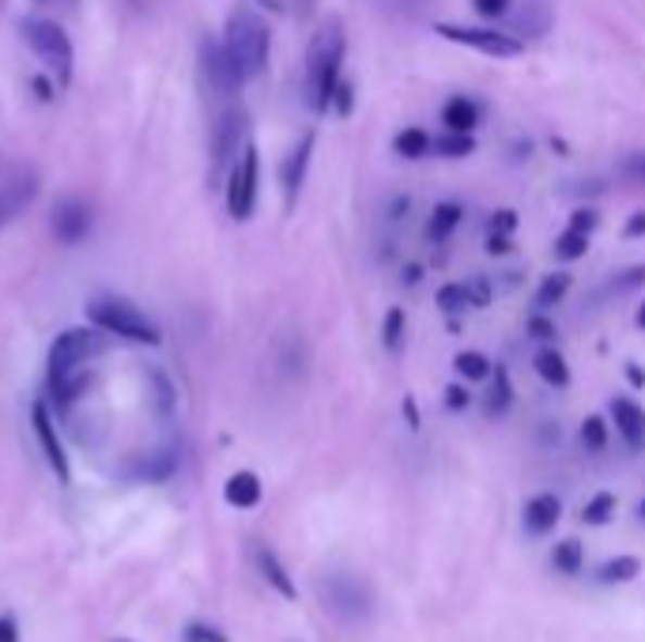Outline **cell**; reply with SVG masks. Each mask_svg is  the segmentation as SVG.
<instances>
[{
	"mask_svg": "<svg viewBox=\"0 0 645 642\" xmlns=\"http://www.w3.org/2000/svg\"><path fill=\"white\" fill-rule=\"evenodd\" d=\"M638 514H642V518H645V503H642V506H638Z\"/></svg>",
	"mask_w": 645,
	"mask_h": 642,
	"instance_id": "50",
	"label": "cell"
},
{
	"mask_svg": "<svg viewBox=\"0 0 645 642\" xmlns=\"http://www.w3.org/2000/svg\"><path fill=\"white\" fill-rule=\"evenodd\" d=\"M223 495H227V503L238 506V511H253V506L261 503L257 473H235V477L227 480V488H223Z\"/></svg>",
	"mask_w": 645,
	"mask_h": 642,
	"instance_id": "19",
	"label": "cell"
},
{
	"mask_svg": "<svg viewBox=\"0 0 645 642\" xmlns=\"http://www.w3.org/2000/svg\"><path fill=\"white\" fill-rule=\"evenodd\" d=\"M611 514H616V495H611V491H596L585 503V511H581V521H585V526H604Z\"/></svg>",
	"mask_w": 645,
	"mask_h": 642,
	"instance_id": "24",
	"label": "cell"
},
{
	"mask_svg": "<svg viewBox=\"0 0 645 642\" xmlns=\"http://www.w3.org/2000/svg\"><path fill=\"white\" fill-rule=\"evenodd\" d=\"M30 419H35V435H38V442H42L46 462L53 465V473H58L61 480H68V457H65V446H61V439H58V427H53V419H50V408L38 401L35 408H30Z\"/></svg>",
	"mask_w": 645,
	"mask_h": 642,
	"instance_id": "13",
	"label": "cell"
},
{
	"mask_svg": "<svg viewBox=\"0 0 645 642\" xmlns=\"http://www.w3.org/2000/svg\"><path fill=\"white\" fill-rule=\"evenodd\" d=\"M0 642H20V631H15L12 620H0Z\"/></svg>",
	"mask_w": 645,
	"mask_h": 642,
	"instance_id": "45",
	"label": "cell"
},
{
	"mask_svg": "<svg viewBox=\"0 0 645 642\" xmlns=\"http://www.w3.org/2000/svg\"><path fill=\"white\" fill-rule=\"evenodd\" d=\"M638 329H645V303L638 306Z\"/></svg>",
	"mask_w": 645,
	"mask_h": 642,
	"instance_id": "48",
	"label": "cell"
},
{
	"mask_svg": "<svg viewBox=\"0 0 645 642\" xmlns=\"http://www.w3.org/2000/svg\"><path fill=\"white\" fill-rule=\"evenodd\" d=\"M460 216H465V209H460V204H453V201L438 204L434 216H430V224H427V239L430 242H445L453 235V227L460 224Z\"/></svg>",
	"mask_w": 645,
	"mask_h": 642,
	"instance_id": "20",
	"label": "cell"
},
{
	"mask_svg": "<svg viewBox=\"0 0 645 642\" xmlns=\"http://www.w3.org/2000/svg\"><path fill=\"white\" fill-rule=\"evenodd\" d=\"M627 378H631V386H645V370L638 363H627Z\"/></svg>",
	"mask_w": 645,
	"mask_h": 642,
	"instance_id": "46",
	"label": "cell"
},
{
	"mask_svg": "<svg viewBox=\"0 0 645 642\" xmlns=\"http://www.w3.org/2000/svg\"><path fill=\"white\" fill-rule=\"evenodd\" d=\"M442 125L450 133H472L476 125H480V106H476L468 95H453L442 110Z\"/></svg>",
	"mask_w": 645,
	"mask_h": 642,
	"instance_id": "18",
	"label": "cell"
},
{
	"mask_svg": "<svg viewBox=\"0 0 645 642\" xmlns=\"http://www.w3.org/2000/svg\"><path fill=\"white\" fill-rule=\"evenodd\" d=\"M611 416H616V427L634 450L645 442V412L634 404L631 398H616L611 401Z\"/></svg>",
	"mask_w": 645,
	"mask_h": 642,
	"instance_id": "16",
	"label": "cell"
},
{
	"mask_svg": "<svg viewBox=\"0 0 645 642\" xmlns=\"http://www.w3.org/2000/svg\"><path fill=\"white\" fill-rule=\"evenodd\" d=\"M35 197H38V174L20 163L8 166L0 174V227H8L15 216H23Z\"/></svg>",
	"mask_w": 645,
	"mask_h": 642,
	"instance_id": "9",
	"label": "cell"
},
{
	"mask_svg": "<svg viewBox=\"0 0 645 642\" xmlns=\"http://www.w3.org/2000/svg\"><path fill=\"white\" fill-rule=\"evenodd\" d=\"M87 231H91V209L84 201H76V197L61 201L58 212H53V235L65 246H76L87 239Z\"/></svg>",
	"mask_w": 645,
	"mask_h": 642,
	"instance_id": "12",
	"label": "cell"
},
{
	"mask_svg": "<svg viewBox=\"0 0 645 642\" xmlns=\"http://www.w3.org/2000/svg\"><path fill=\"white\" fill-rule=\"evenodd\" d=\"M559 518H562V503L552 491L532 495L529 503H524V526H529V533H536V537L552 533V529L559 526Z\"/></svg>",
	"mask_w": 645,
	"mask_h": 642,
	"instance_id": "14",
	"label": "cell"
},
{
	"mask_svg": "<svg viewBox=\"0 0 645 642\" xmlns=\"http://www.w3.org/2000/svg\"><path fill=\"white\" fill-rule=\"evenodd\" d=\"M23 38H27V46L35 50V58L58 76V84L68 87L76 53H72V42H68L65 30H61L53 20H27L23 23Z\"/></svg>",
	"mask_w": 645,
	"mask_h": 642,
	"instance_id": "5",
	"label": "cell"
},
{
	"mask_svg": "<svg viewBox=\"0 0 645 642\" xmlns=\"http://www.w3.org/2000/svg\"><path fill=\"white\" fill-rule=\"evenodd\" d=\"M642 575V559L638 556H616V559H608L600 567V582H634V578Z\"/></svg>",
	"mask_w": 645,
	"mask_h": 642,
	"instance_id": "23",
	"label": "cell"
},
{
	"mask_svg": "<svg viewBox=\"0 0 645 642\" xmlns=\"http://www.w3.org/2000/svg\"><path fill=\"white\" fill-rule=\"evenodd\" d=\"M506 250H509L506 235H488V253H506Z\"/></svg>",
	"mask_w": 645,
	"mask_h": 642,
	"instance_id": "44",
	"label": "cell"
},
{
	"mask_svg": "<svg viewBox=\"0 0 645 642\" xmlns=\"http://www.w3.org/2000/svg\"><path fill=\"white\" fill-rule=\"evenodd\" d=\"M393 148H396V155H404V160H423L430 152V137L423 129H404L401 137L393 140Z\"/></svg>",
	"mask_w": 645,
	"mask_h": 642,
	"instance_id": "26",
	"label": "cell"
},
{
	"mask_svg": "<svg viewBox=\"0 0 645 642\" xmlns=\"http://www.w3.org/2000/svg\"><path fill=\"white\" fill-rule=\"evenodd\" d=\"M642 284H645V265H634V268H627L619 280H611L608 291H611V295H627V291L642 288Z\"/></svg>",
	"mask_w": 645,
	"mask_h": 642,
	"instance_id": "32",
	"label": "cell"
},
{
	"mask_svg": "<svg viewBox=\"0 0 645 642\" xmlns=\"http://www.w3.org/2000/svg\"><path fill=\"white\" fill-rule=\"evenodd\" d=\"M623 235H627V239H642V235H645V212H634V216L627 219Z\"/></svg>",
	"mask_w": 645,
	"mask_h": 642,
	"instance_id": "43",
	"label": "cell"
},
{
	"mask_svg": "<svg viewBox=\"0 0 645 642\" xmlns=\"http://www.w3.org/2000/svg\"><path fill=\"white\" fill-rule=\"evenodd\" d=\"M321 601H325V608H329V613L337 616V620H344V624L366 620V616H370V605H374L370 586H366L363 578H355V575L321 578Z\"/></svg>",
	"mask_w": 645,
	"mask_h": 642,
	"instance_id": "7",
	"label": "cell"
},
{
	"mask_svg": "<svg viewBox=\"0 0 645 642\" xmlns=\"http://www.w3.org/2000/svg\"><path fill=\"white\" fill-rule=\"evenodd\" d=\"M552 563L562 570V575H578L581 570V563H585V549H581V541H562V544H555V552H552Z\"/></svg>",
	"mask_w": 645,
	"mask_h": 642,
	"instance_id": "25",
	"label": "cell"
},
{
	"mask_svg": "<svg viewBox=\"0 0 645 642\" xmlns=\"http://www.w3.org/2000/svg\"><path fill=\"white\" fill-rule=\"evenodd\" d=\"M253 559H257V570H261V575H265V582L273 586L276 593H283L287 601L299 597V590H294L291 575H287V570H283V563L276 559V552H273V549H265V544H257V549H253Z\"/></svg>",
	"mask_w": 645,
	"mask_h": 642,
	"instance_id": "17",
	"label": "cell"
},
{
	"mask_svg": "<svg viewBox=\"0 0 645 642\" xmlns=\"http://www.w3.org/2000/svg\"><path fill=\"white\" fill-rule=\"evenodd\" d=\"M536 375L544 378V382L552 386H570V367L567 360H562V352H555V348H544V352L536 355Z\"/></svg>",
	"mask_w": 645,
	"mask_h": 642,
	"instance_id": "21",
	"label": "cell"
},
{
	"mask_svg": "<svg viewBox=\"0 0 645 642\" xmlns=\"http://www.w3.org/2000/svg\"><path fill=\"white\" fill-rule=\"evenodd\" d=\"M430 148H434L438 155H445V160H465V155L476 152V140H472V133H445V137L430 140Z\"/></svg>",
	"mask_w": 645,
	"mask_h": 642,
	"instance_id": "22",
	"label": "cell"
},
{
	"mask_svg": "<svg viewBox=\"0 0 645 642\" xmlns=\"http://www.w3.org/2000/svg\"><path fill=\"white\" fill-rule=\"evenodd\" d=\"M472 4H476V12H480V15H488V20H498V15H506L509 0H472Z\"/></svg>",
	"mask_w": 645,
	"mask_h": 642,
	"instance_id": "38",
	"label": "cell"
},
{
	"mask_svg": "<svg viewBox=\"0 0 645 642\" xmlns=\"http://www.w3.org/2000/svg\"><path fill=\"white\" fill-rule=\"evenodd\" d=\"M529 332H532V340H552L555 322H547L544 314H536V318H529Z\"/></svg>",
	"mask_w": 645,
	"mask_h": 642,
	"instance_id": "37",
	"label": "cell"
},
{
	"mask_svg": "<svg viewBox=\"0 0 645 642\" xmlns=\"http://www.w3.org/2000/svg\"><path fill=\"white\" fill-rule=\"evenodd\" d=\"M570 227H573V231H593V227H596V212L593 209H578V212H573V216H570Z\"/></svg>",
	"mask_w": 645,
	"mask_h": 642,
	"instance_id": "40",
	"label": "cell"
},
{
	"mask_svg": "<svg viewBox=\"0 0 645 642\" xmlns=\"http://www.w3.org/2000/svg\"><path fill=\"white\" fill-rule=\"evenodd\" d=\"M117 642H125V639H117Z\"/></svg>",
	"mask_w": 645,
	"mask_h": 642,
	"instance_id": "51",
	"label": "cell"
},
{
	"mask_svg": "<svg viewBox=\"0 0 645 642\" xmlns=\"http://www.w3.org/2000/svg\"><path fill=\"white\" fill-rule=\"evenodd\" d=\"M627 171H631L634 178H645V155H634V160H627Z\"/></svg>",
	"mask_w": 645,
	"mask_h": 642,
	"instance_id": "47",
	"label": "cell"
},
{
	"mask_svg": "<svg viewBox=\"0 0 645 642\" xmlns=\"http://www.w3.org/2000/svg\"><path fill=\"white\" fill-rule=\"evenodd\" d=\"M570 273H555V276H547L544 284H540V291H536V306H555L562 295L570 291Z\"/></svg>",
	"mask_w": 645,
	"mask_h": 642,
	"instance_id": "28",
	"label": "cell"
},
{
	"mask_svg": "<svg viewBox=\"0 0 645 642\" xmlns=\"http://www.w3.org/2000/svg\"><path fill=\"white\" fill-rule=\"evenodd\" d=\"M585 253H589V235L585 231H573V227H567V231L555 239V257L578 261V257H585Z\"/></svg>",
	"mask_w": 645,
	"mask_h": 642,
	"instance_id": "27",
	"label": "cell"
},
{
	"mask_svg": "<svg viewBox=\"0 0 645 642\" xmlns=\"http://www.w3.org/2000/svg\"><path fill=\"white\" fill-rule=\"evenodd\" d=\"M201 58H204V73H208V84L215 91L223 95V99H230V95H238V87L245 80L238 76V68L230 65L227 50H223V42H204L201 46Z\"/></svg>",
	"mask_w": 645,
	"mask_h": 642,
	"instance_id": "11",
	"label": "cell"
},
{
	"mask_svg": "<svg viewBox=\"0 0 645 642\" xmlns=\"http://www.w3.org/2000/svg\"><path fill=\"white\" fill-rule=\"evenodd\" d=\"M438 306H442V311H465V306H472L468 303V288L465 284H445L442 291H438Z\"/></svg>",
	"mask_w": 645,
	"mask_h": 642,
	"instance_id": "31",
	"label": "cell"
},
{
	"mask_svg": "<svg viewBox=\"0 0 645 642\" xmlns=\"http://www.w3.org/2000/svg\"><path fill=\"white\" fill-rule=\"evenodd\" d=\"M453 367H457L465 378H472V382H480V378L491 375V360L483 352H460L457 360H453Z\"/></svg>",
	"mask_w": 645,
	"mask_h": 642,
	"instance_id": "29",
	"label": "cell"
},
{
	"mask_svg": "<svg viewBox=\"0 0 645 642\" xmlns=\"http://www.w3.org/2000/svg\"><path fill=\"white\" fill-rule=\"evenodd\" d=\"M186 639L189 642H227V635H223V631H215V628H208V624H189Z\"/></svg>",
	"mask_w": 645,
	"mask_h": 642,
	"instance_id": "35",
	"label": "cell"
},
{
	"mask_svg": "<svg viewBox=\"0 0 645 642\" xmlns=\"http://www.w3.org/2000/svg\"><path fill=\"white\" fill-rule=\"evenodd\" d=\"M506 404H509V378H506V370L495 367V390H491L488 412H502Z\"/></svg>",
	"mask_w": 645,
	"mask_h": 642,
	"instance_id": "34",
	"label": "cell"
},
{
	"mask_svg": "<svg viewBox=\"0 0 645 642\" xmlns=\"http://www.w3.org/2000/svg\"><path fill=\"white\" fill-rule=\"evenodd\" d=\"M465 288H468V303H472V306H488L491 303L488 280H472V284H465Z\"/></svg>",
	"mask_w": 645,
	"mask_h": 642,
	"instance_id": "36",
	"label": "cell"
},
{
	"mask_svg": "<svg viewBox=\"0 0 645 642\" xmlns=\"http://www.w3.org/2000/svg\"><path fill=\"white\" fill-rule=\"evenodd\" d=\"M250 114L242 106H227L212 129V181H223L238 163L242 148L250 144Z\"/></svg>",
	"mask_w": 645,
	"mask_h": 642,
	"instance_id": "6",
	"label": "cell"
},
{
	"mask_svg": "<svg viewBox=\"0 0 645 642\" xmlns=\"http://www.w3.org/2000/svg\"><path fill=\"white\" fill-rule=\"evenodd\" d=\"M445 404H450L453 412L468 408V390H465V386H450V390H445Z\"/></svg>",
	"mask_w": 645,
	"mask_h": 642,
	"instance_id": "41",
	"label": "cell"
},
{
	"mask_svg": "<svg viewBox=\"0 0 645 642\" xmlns=\"http://www.w3.org/2000/svg\"><path fill=\"white\" fill-rule=\"evenodd\" d=\"M257 178H261L257 148L245 144L242 155H238V163L230 166V174H227V209L238 224L250 219L253 209H257Z\"/></svg>",
	"mask_w": 645,
	"mask_h": 642,
	"instance_id": "8",
	"label": "cell"
},
{
	"mask_svg": "<svg viewBox=\"0 0 645 642\" xmlns=\"http://www.w3.org/2000/svg\"><path fill=\"white\" fill-rule=\"evenodd\" d=\"M438 35L457 46H468V50L488 53V58H517V53H521L517 38L502 35V30H488V27H453V23H438Z\"/></svg>",
	"mask_w": 645,
	"mask_h": 642,
	"instance_id": "10",
	"label": "cell"
},
{
	"mask_svg": "<svg viewBox=\"0 0 645 642\" xmlns=\"http://www.w3.org/2000/svg\"><path fill=\"white\" fill-rule=\"evenodd\" d=\"M110 352V332H102L99 325H79V329H65L50 344V390L58 408H68L72 401L84 393L87 367L99 355Z\"/></svg>",
	"mask_w": 645,
	"mask_h": 642,
	"instance_id": "1",
	"label": "cell"
},
{
	"mask_svg": "<svg viewBox=\"0 0 645 642\" xmlns=\"http://www.w3.org/2000/svg\"><path fill=\"white\" fill-rule=\"evenodd\" d=\"M517 227V216L509 209L495 212V219H491V235H509Z\"/></svg>",
	"mask_w": 645,
	"mask_h": 642,
	"instance_id": "39",
	"label": "cell"
},
{
	"mask_svg": "<svg viewBox=\"0 0 645 642\" xmlns=\"http://www.w3.org/2000/svg\"><path fill=\"white\" fill-rule=\"evenodd\" d=\"M332 106H337L340 114H352V87L340 84V87H337V95H332Z\"/></svg>",
	"mask_w": 645,
	"mask_h": 642,
	"instance_id": "42",
	"label": "cell"
},
{
	"mask_svg": "<svg viewBox=\"0 0 645 642\" xmlns=\"http://www.w3.org/2000/svg\"><path fill=\"white\" fill-rule=\"evenodd\" d=\"M401 337H404V311L401 306H393V311L385 314V348H401Z\"/></svg>",
	"mask_w": 645,
	"mask_h": 642,
	"instance_id": "33",
	"label": "cell"
},
{
	"mask_svg": "<svg viewBox=\"0 0 645 642\" xmlns=\"http://www.w3.org/2000/svg\"><path fill=\"white\" fill-rule=\"evenodd\" d=\"M261 4H265V8H280V0H261Z\"/></svg>",
	"mask_w": 645,
	"mask_h": 642,
	"instance_id": "49",
	"label": "cell"
},
{
	"mask_svg": "<svg viewBox=\"0 0 645 642\" xmlns=\"http://www.w3.org/2000/svg\"><path fill=\"white\" fill-rule=\"evenodd\" d=\"M87 322L99 325V329L110 332V337L132 340V344H159V340H163L159 325L151 322L137 303H129V299H117V295L94 299V303L87 306Z\"/></svg>",
	"mask_w": 645,
	"mask_h": 642,
	"instance_id": "4",
	"label": "cell"
},
{
	"mask_svg": "<svg viewBox=\"0 0 645 642\" xmlns=\"http://www.w3.org/2000/svg\"><path fill=\"white\" fill-rule=\"evenodd\" d=\"M344 23L332 15L317 27L306 50V102L325 114L332 106V95L340 87V65H344Z\"/></svg>",
	"mask_w": 645,
	"mask_h": 642,
	"instance_id": "2",
	"label": "cell"
},
{
	"mask_svg": "<svg viewBox=\"0 0 645 642\" xmlns=\"http://www.w3.org/2000/svg\"><path fill=\"white\" fill-rule=\"evenodd\" d=\"M268 23L253 4H235L227 15V30H223V50H227L230 65L238 68L242 80H257L268 65Z\"/></svg>",
	"mask_w": 645,
	"mask_h": 642,
	"instance_id": "3",
	"label": "cell"
},
{
	"mask_svg": "<svg viewBox=\"0 0 645 642\" xmlns=\"http://www.w3.org/2000/svg\"><path fill=\"white\" fill-rule=\"evenodd\" d=\"M581 442H585V450H593V454H600V450L608 446V427H604L600 416H589L585 424H581Z\"/></svg>",
	"mask_w": 645,
	"mask_h": 642,
	"instance_id": "30",
	"label": "cell"
},
{
	"mask_svg": "<svg viewBox=\"0 0 645 642\" xmlns=\"http://www.w3.org/2000/svg\"><path fill=\"white\" fill-rule=\"evenodd\" d=\"M314 133L309 137H302L299 140V148H294L291 155L283 160L280 166V178H283V193H287V204H294V197H299V189H302V181H306V166H309V155H314Z\"/></svg>",
	"mask_w": 645,
	"mask_h": 642,
	"instance_id": "15",
	"label": "cell"
}]
</instances>
